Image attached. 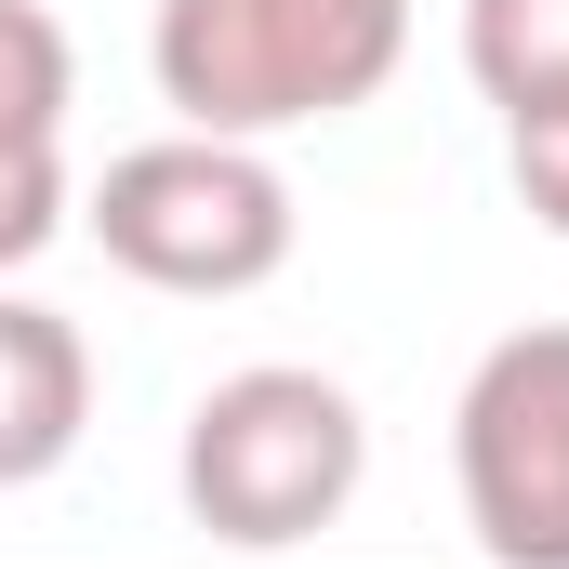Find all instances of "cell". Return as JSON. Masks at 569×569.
<instances>
[{"instance_id":"3","label":"cell","mask_w":569,"mask_h":569,"mask_svg":"<svg viewBox=\"0 0 569 569\" xmlns=\"http://www.w3.org/2000/svg\"><path fill=\"white\" fill-rule=\"evenodd\" d=\"M93 239H107L120 279L226 305V291H266L291 266V186L252 159V146H226V133H172V146L107 159Z\"/></svg>"},{"instance_id":"9","label":"cell","mask_w":569,"mask_h":569,"mask_svg":"<svg viewBox=\"0 0 569 569\" xmlns=\"http://www.w3.org/2000/svg\"><path fill=\"white\" fill-rule=\"evenodd\" d=\"M503 159H517V199H530V226H557L569 239V107H543V120H503Z\"/></svg>"},{"instance_id":"1","label":"cell","mask_w":569,"mask_h":569,"mask_svg":"<svg viewBox=\"0 0 569 569\" xmlns=\"http://www.w3.org/2000/svg\"><path fill=\"white\" fill-rule=\"evenodd\" d=\"M398 53L411 0H159V107H186V133L226 146L371 107Z\"/></svg>"},{"instance_id":"4","label":"cell","mask_w":569,"mask_h":569,"mask_svg":"<svg viewBox=\"0 0 569 569\" xmlns=\"http://www.w3.org/2000/svg\"><path fill=\"white\" fill-rule=\"evenodd\" d=\"M463 517L503 569H569V318L503 331L463 385Z\"/></svg>"},{"instance_id":"6","label":"cell","mask_w":569,"mask_h":569,"mask_svg":"<svg viewBox=\"0 0 569 569\" xmlns=\"http://www.w3.org/2000/svg\"><path fill=\"white\" fill-rule=\"evenodd\" d=\"M463 67L503 120L569 107V0H463Z\"/></svg>"},{"instance_id":"5","label":"cell","mask_w":569,"mask_h":569,"mask_svg":"<svg viewBox=\"0 0 569 569\" xmlns=\"http://www.w3.org/2000/svg\"><path fill=\"white\" fill-rule=\"evenodd\" d=\"M93 425V345L53 305H0V490H40Z\"/></svg>"},{"instance_id":"7","label":"cell","mask_w":569,"mask_h":569,"mask_svg":"<svg viewBox=\"0 0 569 569\" xmlns=\"http://www.w3.org/2000/svg\"><path fill=\"white\" fill-rule=\"evenodd\" d=\"M67 93H80V53H67V27H53L40 0H0V146H53Z\"/></svg>"},{"instance_id":"8","label":"cell","mask_w":569,"mask_h":569,"mask_svg":"<svg viewBox=\"0 0 569 569\" xmlns=\"http://www.w3.org/2000/svg\"><path fill=\"white\" fill-rule=\"evenodd\" d=\"M53 226H67V172H53V146H0V279H13Z\"/></svg>"},{"instance_id":"2","label":"cell","mask_w":569,"mask_h":569,"mask_svg":"<svg viewBox=\"0 0 569 569\" xmlns=\"http://www.w3.org/2000/svg\"><path fill=\"white\" fill-rule=\"evenodd\" d=\"M358 463L371 425L345 385L318 371H226L199 411H186V517L239 557H291L318 543L345 503H358Z\"/></svg>"}]
</instances>
